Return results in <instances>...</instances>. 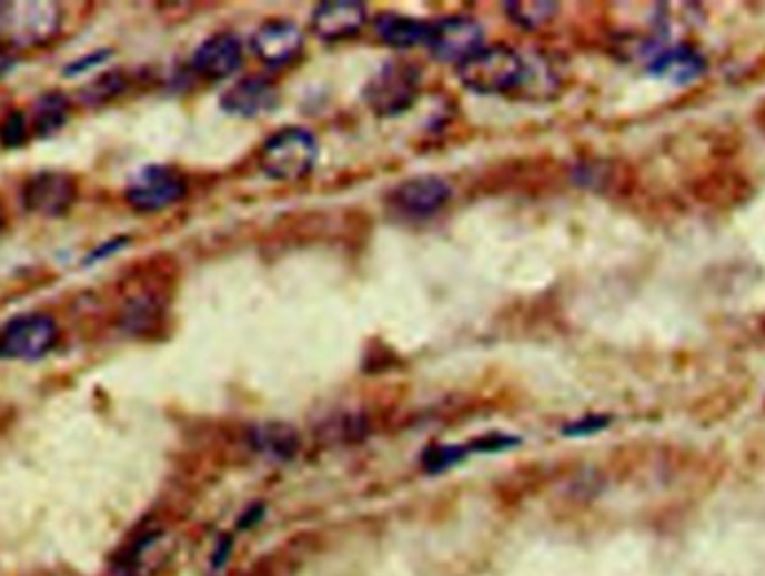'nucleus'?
Instances as JSON below:
<instances>
[{"label":"nucleus","instance_id":"18","mask_svg":"<svg viewBox=\"0 0 765 576\" xmlns=\"http://www.w3.org/2000/svg\"><path fill=\"white\" fill-rule=\"evenodd\" d=\"M504 8H506V14L524 30H537L557 14V3H542V0H529V3H506Z\"/></svg>","mask_w":765,"mask_h":576},{"label":"nucleus","instance_id":"1","mask_svg":"<svg viewBox=\"0 0 765 576\" xmlns=\"http://www.w3.org/2000/svg\"><path fill=\"white\" fill-rule=\"evenodd\" d=\"M459 81L477 94H509L526 83L529 65L509 46H491L475 52L456 68Z\"/></svg>","mask_w":765,"mask_h":576},{"label":"nucleus","instance_id":"24","mask_svg":"<svg viewBox=\"0 0 765 576\" xmlns=\"http://www.w3.org/2000/svg\"><path fill=\"white\" fill-rule=\"evenodd\" d=\"M123 246H128V238H114V240H110L108 244H101L92 255H88V260L83 262L85 266L88 264H94V262H101V260H105V257H110L112 253H117V251H121Z\"/></svg>","mask_w":765,"mask_h":576},{"label":"nucleus","instance_id":"2","mask_svg":"<svg viewBox=\"0 0 765 576\" xmlns=\"http://www.w3.org/2000/svg\"><path fill=\"white\" fill-rule=\"evenodd\" d=\"M319 139L308 128H282L260 148V170L273 181H300L319 163Z\"/></svg>","mask_w":765,"mask_h":576},{"label":"nucleus","instance_id":"12","mask_svg":"<svg viewBox=\"0 0 765 576\" xmlns=\"http://www.w3.org/2000/svg\"><path fill=\"white\" fill-rule=\"evenodd\" d=\"M191 65L200 77L213 81L227 79L242 65V43L235 34L229 32L213 34L193 52Z\"/></svg>","mask_w":765,"mask_h":576},{"label":"nucleus","instance_id":"23","mask_svg":"<svg viewBox=\"0 0 765 576\" xmlns=\"http://www.w3.org/2000/svg\"><path fill=\"white\" fill-rule=\"evenodd\" d=\"M110 57H112V50H97V52H92V54H88V57H81V59L68 63V65L63 68V74H66V77L85 74L88 70L101 65V63H103L105 59H110Z\"/></svg>","mask_w":765,"mask_h":576},{"label":"nucleus","instance_id":"16","mask_svg":"<svg viewBox=\"0 0 765 576\" xmlns=\"http://www.w3.org/2000/svg\"><path fill=\"white\" fill-rule=\"evenodd\" d=\"M253 443L260 452L273 458H291L298 452V434L280 423L260 425L253 432Z\"/></svg>","mask_w":765,"mask_h":576},{"label":"nucleus","instance_id":"26","mask_svg":"<svg viewBox=\"0 0 765 576\" xmlns=\"http://www.w3.org/2000/svg\"><path fill=\"white\" fill-rule=\"evenodd\" d=\"M756 125L761 128V132L765 134V101L761 103V108L756 110Z\"/></svg>","mask_w":765,"mask_h":576},{"label":"nucleus","instance_id":"9","mask_svg":"<svg viewBox=\"0 0 765 576\" xmlns=\"http://www.w3.org/2000/svg\"><path fill=\"white\" fill-rule=\"evenodd\" d=\"M452 198V185L439 174H419L401 181L390 195V204L407 218H430Z\"/></svg>","mask_w":765,"mask_h":576},{"label":"nucleus","instance_id":"15","mask_svg":"<svg viewBox=\"0 0 765 576\" xmlns=\"http://www.w3.org/2000/svg\"><path fill=\"white\" fill-rule=\"evenodd\" d=\"M703 68H705V63H703L701 54L687 46L665 50L650 65V70L654 74H670L676 81L696 79L703 72Z\"/></svg>","mask_w":765,"mask_h":576},{"label":"nucleus","instance_id":"13","mask_svg":"<svg viewBox=\"0 0 765 576\" xmlns=\"http://www.w3.org/2000/svg\"><path fill=\"white\" fill-rule=\"evenodd\" d=\"M278 103V90L271 81L262 77H246L224 90L220 108L233 117H262L271 112Z\"/></svg>","mask_w":765,"mask_h":576},{"label":"nucleus","instance_id":"20","mask_svg":"<svg viewBox=\"0 0 765 576\" xmlns=\"http://www.w3.org/2000/svg\"><path fill=\"white\" fill-rule=\"evenodd\" d=\"M125 88V81L119 72H108L103 77H99L97 81H92L81 97L83 103H94V101H108V99H114L121 90Z\"/></svg>","mask_w":765,"mask_h":576},{"label":"nucleus","instance_id":"4","mask_svg":"<svg viewBox=\"0 0 765 576\" xmlns=\"http://www.w3.org/2000/svg\"><path fill=\"white\" fill-rule=\"evenodd\" d=\"M419 97V70L405 61L385 63L365 85L363 99L379 117H396Z\"/></svg>","mask_w":765,"mask_h":576},{"label":"nucleus","instance_id":"25","mask_svg":"<svg viewBox=\"0 0 765 576\" xmlns=\"http://www.w3.org/2000/svg\"><path fill=\"white\" fill-rule=\"evenodd\" d=\"M17 65V57L14 52L6 46V43H0V79H3L6 74H10V70Z\"/></svg>","mask_w":765,"mask_h":576},{"label":"nucleus","instance_id":"8","mask_svg":"<svg viewBox=\"0 0 765 576\" xmlns=\"http://www.w3.org/2000/svg\"><path fill=\"white\" fill-rule=\"evenodd\" d=\"M77 202V181L66 172H39L23 185V204L41 218H63Z\"/></svg>","mask_w":765,"mask_h":576},{"label":"nucleus","instance_id":"3","mask_svg":"<svg viewBox=\"0 0 765 576\" xmlns=\"http://www.w3.org/2000/svg\"><path fill=\"white\" fill-rule=\"evenodd\" d=\"M59 342V326L46 313H26L0 329V360L34 362Z\"/></svg>","mask_w":765,"mask_h":576},{"label":"nucleus","instance_id":"10","mask_svg":"<svg viewBox=\"0 0 765 576\" xmlns=\"http://www.w3.org/2000/svg\"><path fill=\"white\" fill-rule=\"evenodd\" d=\"M365 21L368 10L359 0H330V3H321L312 14L314 34L330 43L356 37Z\"/></svg>","mask_w":765,"mask_h":576},{"label":"nucleus","instance_id":"7","mask_svg":"<svg viewBox=\"0 0 765 576\" xmlns=\"http://www.w3.org/2000/svg\"><path fill=\"white\" fill-rule=\"evenodd\" d=\"M484 30L475 19L447 17L434 23L432 39L427 43L430 54L441 63L462 65L484 46Z\"/></svg>","mask_w":765,"mask_h":576},{"label":"nucleus","instance_id":"21","mask_svg":"<svg viewBox=\"0 0 765 576\" xmlns=\"http://www.w3.org/2000/svg\"><path fill=\"white\" fill-rule=\"evenodd\" d=\"M28 141V125L23 112H10L0 125V143L6 148H21Z\"/></svg>","mask_w":765,"mask_h":576},{"label":"nucleus","instance_id":"22","mask_svg":"<svg viewBox=\"0 0 765 576\" xmlns=\"http://www.w3.org/2000/svg\"><path fill=\"white\" fill-rule=\"evenodd\" d=\"M611 418L608 416H584L571 425H566L562 430L564 436H571V438H577V436H591V434H597L602 432L604 427H608Z\"/></svg>","mask_w":765,"mask_h":576},{"label":"nucleus","instance_id":"5","mask_svg":"<svg viewBox=\"0 0 765 576\" xmlns=\"http://www.w3.org/2000/svg\"><path fill=\"white\" fill-rule=\"evenodd\" d=\"M187 195V179L171 165H145L125 188L128 204L139 213H160Z\"/></svg>","mask_w":765,"mask_h":576},{"label":"nucleus","instance_id":"14","mask_svg":"<svg viewBox=\"0 0 765 576\" xmlns=\"http://www.w3.org/2000/svg\"><path fill=\"white\" fill-rule=\"evenodd\" d=\"M432 28L434 23L423 21V19H412L403 14H381L374 23L376 37L390 46V48H401L410 50L416 46H427L432 39Z\"/></svg>","mask_w":765,"mask_h":576},{"label":"nucleus","instance_id":"6","mask_svg":"<svg viewBox=\"0 0 765 576\" xmlns=\"http://www.w3.org/2000/svg\"><path fill=\"white\" fill-rule=\"evenodd\" d=\"M61 8L54 3L0 6V28L19 46H46L61 30Z\"/></svg>","mask_w":765,"mask_h":576},{"label":"nucleus","instance_id":"27","mask_svg":"<svg viewBox=\"0 0 765 576\" xmlns=\"http://www.w3.org/2000/svg\"><path fill=\"white\" fill-rule=\"evenodd\" d=\"M0 226H3V213H0Z\"/></svg>","mask_w":765,"mask_h":576},{"label":"nucleus","instance_id":"11","mask_svg":"<svg viewBox=\"0 0 765 576\" xmlns=\"http://www.w3.org/2000/svg\"><path fill=\"white\" fill-rule=\"evenodd\" d=\"M255 57L269 68H282L302 52V32L289 21H269L258 28L251 39Z\"/></svg>","mask_w":765,"mask_h":576},{"label":"nucleus","instance_id":"17","mask_svg":"<svg viewBox=\"0 0 765 576\" xmlns=\"http://www.w3.org/2000/svg\"><path fill=\"white\" fill-rule=\"evenodd\" d=\"M68 121V101L61 94H46L34 105V132L39 137L57 134Z\"/></svg>","mask_w":765,"mask_h":576},{"label":"nucleus","instance_id":"19","mask_svg":"<svg viewBox=\"0 0 765 576\" xmlns=\"http://www.w3.org/2000/svg\"><path fill=\"white\" fill-rule=\"evenodd\" d=\"M471 452V445L469 447H462V445H434L430 449H425L423 454V467L430 472V474H439L456 463H462Z\"/></svg>","mask_w":765,"mask_h":576}]
</instances>
